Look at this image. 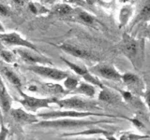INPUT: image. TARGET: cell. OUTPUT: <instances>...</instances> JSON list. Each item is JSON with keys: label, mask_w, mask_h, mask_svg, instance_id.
Masks as SVG:
<instances>
[{"label": "cell", "mask_w": 150, "mask_h": 140, "mask_svg": "<svg viewBox=\"0 0 150 140\" xmlns=\"http://www.w3.org/2000/svg\"><path fill=\"white\" fill-rule=\"evenodd\" d=\"M17 54L8 50H0V58L7 64H14L17 60Z\"/></svg>", "instance_id": "603a6c76"}, {"label": "cell", "mask_w": 150, "mask_h": 140, "mask_svg": "<svg viewBox=\"0 0 150 140\" xmlns=\"http://www.w3.org/2000/svg\"><path fill=\"white\" fill-rule=\"evenodd\" d=\"M104 123H112V120H84V118H60L53 120H40L38 123L32 125L36 128L40 129H73Z\"/></svg>", "instance_id": "6da1fadb"}, {"label": "cell", "mask_w": 150, "mask_h": 140, "mask_svg": "<svg viewBox=\"0 0 150 140\" xmlns=\"http://www.w3.org/2000/svg\"><path fill=\"white\" fill-rule=\"evenodd\" d=\"M79 79L74 78L72 76H68L65 79H63V86L67 91H69V92H71L75 88L78 86L79 84Z\"/></svg>", "instance_id": "cb8c5ba5"}, {"label": "cell", "mask_w": 150, "mask_h": 140, "mask_svg": "<svg viewBox=\"0 0 150 140\" xmlns=\"http://www.w3.org/2000/svg\"><path fill=\"white\" fill-rule=\"evenodd\" d=\"M132 7L130 5H126L121 8L119 13V23L120 27H123L127 25V23L129 21V19L132 15Z\"/></svg>", "instance_id": "44dd1931"}, {"label": "cell", "mask_w": 150, "mask_h": 140, "mask_svg": "<svg viewBox=\"0 0 150 140\" xmlns=\"http://www.w3.org/2000/svg\"><path fill=\"white\" fill-rule=\"evenodd\" d=\"M148 38L150 40V28H149V30H148Z\"/></svg>", "instance_id": "e575fe53"}, {"label": "cell", "mask_w": 150, "mask_h": 140, "mask_svg": "<svg viewBox=\"0 0 150 140\" xmlns=\"http://www.w3.org/2000/svg\"><path fill=\"white\" fill-rule=\"evenodd\" d=\"M13 98L8 92L7 87L0 77V107L4 113H8L12 107Z\"/></svg>", "instance_id": "2e32d148"}, {"label": "cell", "mask_w": 150, "mask_h": 140, "mask_svg": "<svg viewBox=\"0 0 150 140\" xmlns=\"http://www.w3.org/2000/svg\"><path fill=\"white\" fill-rule=\"evenodd\" d=\"M18 91L20 92L22 98L17 99V102L20 103L23 108L30 112H37L40 108H47V107L50 106V105L55 104V101L57 99L56 97H35L32 95H28L27 93H25L21 89Z\"/></svg>", "instance_id": "5b68a950"}, {"label": "cell", "mask_w": 150, "mask_h": 140, "mask_svg": "<svg viewBox=\"0 0 150 140\" xmlns=\"http://www.w3.org/2000/svg\"><path fill=\"white\" fill-rule=\"evenodd\" d=\"M122 80L130 91L137 93H141L144 91V83L137 75L126 73L122 76Z\"/></svg>", "instance_id": "5bb4252c"}, {"label": "cell", "mask_w": 150, "mask_h": 140, "mask_svg": "<svg viewBox=\"0 0 150 140\" xmlns=\"http://www.w3.org/2000/svg\"><path fill=\"white\" fill-rule=\"evenodd\" d=\"M15 52L23 62L29 64H48L53 65L54 63L49 57L43 55L40 50H35L28 48H23V47H17L14 49Z\"/></svg>", "instance_id": "52a82bcc"}, {"label": "cell", "mask_w": 150, "mask_h": 140, "mask_svg": "<svg viewBox=\"0 0 150 140\" xmlns=\"http://www.w3.org/2000/svg\"><path fill=\"white\" fill-rule=\"evenodd\" d=\"M144 101H145V104H146L148 109H149V112H150V90L145 93L144 95Z\"/></svg>", "instance_id": "f546056e"}, {"label": "cell", "mask_w": 150, "mask_h": 140, "mask_svg": "<svg viewBox=\"0 0 150 140\" xmlns=\"http://www.w3.org/2000/svg\"><path fill=\"white\" fill-rule=\"evenodd\" d=\"M60 58L69 67V69H71L75 74L78 75V76L82 77L86 82L91 83V84H93V85L98 86L101 89L104 88V86H103L102 83L98 80V78L95 76V75H93L90 71H89V69H87L86 66H83V65H80V64H77L75 63L70 62V61H69L68 59H66L64 57H60Z\"/></svg>", "instance_id": "30bf717a"}, {"label": "cell", "mask_w": 150, "mask_h": 140, "mask_svg": "<svg viewBox=\"0 0 150 140\" xmlns=\"http://www.w3.org/2000/svg\"><path fill=\"white\" fill-rule=\"evenodd\" d=\"M0 32H5V29H4V27H3L1 22H0Z\"/></svg>", "instance_id": "d6a6232c"}, {"label": "cell", "mask_w": 150, "mask_h": 140, "mask_svg": "<svg viewBox=\"0 0 150 140\" xmlns=\"http://www.w3.org/2000/svg\"><path fill=\"white\" fill-rule=\"evenodd\" d=\"M73 9L68 3H56L51 9V13L59 17H69L72 14Z\"/></svg>", "instance_id": "d6986e66"}, {"label": "cell", "mask_w": 150, "mask_h": 140, "mask_svg": "<svg viewBox=\"0 0 150 140\" xmlns=\"http://www.w3.org/2000/svg\"><path fill=\"white\" fill-rule=\"evenodd\" d=\"M55 105H57L60 108L62 109H71V110H78V111H93L100 109V106L97 103L84 100L80 96H71L67 98H62V99H56Z\"/></svg>", "instance_id": "277c9868"}, {"label": "cell", "mask_w": 150, "mask_h": 140, "mask_svg": "<svg viewBox=\"0 0 150 140\" xmlns=\"http://www.w3.org/2000/svg\"><path fill=\"white\" fill-rule=\"evenodd\" d=\"M59 1V0H40V2L43 5H54Z\"/></svg>", "instance_id": "4dcf8cb0"}, {"label": "cell", "mask_w": 150, "mask_h": 140, "mask_svg": "<svg viewBox=\"0 0 150 140\" xmlns=\"http://www.w3.org/2000/svg\"><path fill=\"white\" fill-rule=\"evenodd\" d=\"M89 71L93 75H95L96 77H100L102 78L110 79V80L114 81L122 80V75H120L119 72L115 68L114 65H112L111 64H98L89 68Z\"/></svg>", "instance_id": "9c48e42d"}, {"label": "cell", "mask_w": 150, "mask_h": 140, "mask_svg": "<svg viewBox=\"0 0 150 140\" xmlns=\"http://www.w3.org/2000/svg\"><path fill=\"white\" fill-rule=\"evenodd\" d=\"M9 134L8 129L5 126L3 123L1 124V129H0V140H5L7 139Z\"/></svg>", "instance_id": "4316f807"}, {"label": "cell", "mask_w": 150, "mask_h": 140, "mask_svg": "<svg viewBox=\"0 0 150 140\" xmlns=\"http://www.w3.org/2000/svg\"><path fill=\"white\" fill-rule=\"evenodd\" d=\"M0 41L4 45L9 47H23L35 50H39L36 45L31 41L23 37L17 32H0Z\"/></svg>", "instance_id": "ba28073f"}, {"label": "cell", "mask_w": 150, "mask_h": 140, "mask_svg": "<svg viewBox=\"0 0 150 140\" xmlns=\"http://www.w3.org/2000/svg\"><path fill=\"white\" fill-rule=\"evenodd\" d=\"M104 134L107 136L108 139H110L112 136V134L104 131L102 129H88L86 131H82V132H77V133H69V134H64L62 136H78V135H92V134Z\"/></svg>", "instance_id": "ffe728a7"}, {"label": "cell", "mask_w": 150, "mask_h": 140, "mask_svg": "<svg viewBox=\"0 0 150 140\" xmlns=\"http://www.w3.org/2000/svg\"><path fill=\"white\" fill-rule=\"evenodd\" d=\"M150 137L148 135H138V134H126L122 135L120 139H132V140H141V139H149Z\"/></svg>", "instance_id": "484cf974"}, {"label": "cell", "mask_w": 150, "mask_h": 140, "mask_svg": "<svg viewBox=\"0 0 150 140\" xmlns=\"http://www.w3.org/2000/svg\"><path fill=\"white\" fill-rule=\"evenodd\" d=\"M0 14L3 16H7L9 14V8L5 5H0Z\"/></svg>", "instance_id": "83f0119b"}, {"label": "cell", "mask_w": 150, "mask_h": 140, "mask_svg": "<svg viewBox=\"0 0 150 140\" xmlns=\"http://www.w3.org/2000/svg\"><path fill=\"white\" fill-rule=\"evenodd\" d=\"M70 16H72L75 21L82 23L83 25L95 26L97 23V20L95 19V17L91 15L89 12L83 10V9H81V8L73 9V12Z\"/></svg>", "instance_id": "9a60e30c"}, {"label": "cell", "mask_w": 150, "mask_h": 140, "mask_svg": "<svg viewBox=\"0 0 150 140\" xmlns=\"http://www.w3.org/2000/svg\"><path fill=\"white\" fill-rule=\"evenodd\" d=\"M1 63H2V59L0 58V65H1Z\"/></svg>", "instance_id": "d590c367"}, {"label": "cell", "mask_w": 150, "mask_h": 140, "mask_svg": "<svg viewBox=\"0 0 150 140\" xmlns=\"http://www.w3.org/2000/svg\"><path fill=\"white\" fill-rule=\"evenodd\" d=\"M98 99L104 102H108V103H114L116 101V97L111 91L107 90L104 87L101 89V92H100V94H98Z\"/></svg>", "instance_id": "d4e9b609"}, {"label": "cell", "mask_w": 150, "mask_h": 140, "mask_svg": "<svg viewBox=\"0 0 150 140\" xmlns=\"http://www.w3.org/2000/svg\"><path fill=\"white\" fill-rule=\"evenodd\" d=\"M71 92L87 96L89 98H93L96 94V89H95V85H93L91 83L79 82L78 86L75 88Z\"/></svg>", "instance_id": "ac0fdd59"}, {"label": "cell", "mask_w": 150, "mask_h": 140, "mask_svg": "<svg viewBox=\"0 0 150 140\" xmlns=\"http://www.w3.org/2000/svg\"><path fill=\"white\" fill-rule=\"evenodd\" d=\"M0 74L7 79V80L15 87L17 90H20L22 87V80L18 74L13 71L12 68L7 65H0Z\"/></svg>", "instance_id": "e0dca14e"}, {"label": "cell", "mask_w": 150, "mask_h": 140, "mask_svg": "<svg viewBox=\"0 0 150 140\" xmlns=\"http://www.w3.org/2000/svg\"><path fill=\"white\" fill-rule=\"evenodd\" d=\"M9 114L12 117V119L20 124H34L38 123L40 119L37 114H31L29 112L25 111L23 107H17L14 108L11 107L9 110Z\"/></svg>", "instance_id": "7c38bea8"}, {"label": "cell", "mask_w": 150, "mask_h": 140, "mask_svg": "<svg viewBox=\"0 0 150 140\" xmlns=\"http://www.w3.org/2000/svg\"><path fill=\"white\" fill-rule=\"evenodd\" d=\"M150 20V0H143L141 2L137 13L131 22L130 29L139 23L148 22Z\"/></svg>", "instance_id": "4fadbf2b"}, {"label": "cell", "mask_w": 150, "mask_h": 140, "mask_svg": "<svg viewBox=\"0 0 150 140\" xmlns=\"http://www.w3.org/2000/svg\"><path fill=\"white\" fill-rule=\"evenodd\" d=\"M28 8L31 12H33L36 15H44V14H49L51 11L47 8L42 3L37 2H29L28 3Z\"/></svg>", "instance_id": "7402d4cb"}, {"label": "cell", "mask_w": 150, "mask_h": 140, "mask_svg": "<svg viewBox=\"0 0 150 140\" xmlns=\"http://www.w3.org/2000/svg\"><path fill=\"white\" fill-rule=\"evenodd\" d=\"M119 49L126 57L130 61L134 67H141L144 60V39H136L125 33L123 34L122 40L119 44Z\"/></svg>", "instance_id": "7a4b0ae2"}, {"label": "cell", "mask_w": 150, "mask_h": 140, "mask_svg": "<svg viewBox=\"0 0 150 140\" xmlns=\"http://www.w3.org/2000/svg\"><path fill=\"white\" fill-rule=\"evenodd\" d=\"M58 49H60L65 53H68L74 57H77L80 59H86V60H97V56L94 55L91 51L74 44L70 43H61L56 45Z\"/></svg>", "instance_id": "8fae6325"}, {"label": "cell", "mask_w": 150, "mask_h": 140, "mask_svg": "<svg viewBox=\"0 0 150 140\" xmlns=\"http://www.w3.org/2000/svg\"><path fill=\"white\" fill-rule=\"evenodd\" d=\"M131 120V123H134V124H135L136 126H137L138 128H143V127H144L143 123H141V121L137 120H135V119H131V120Z\"/></svg>", "instance_id": "1f68e13d"}, {"label": "cell", "mask_w": 150, "mask_h": 140, "mask_svg": "<svg viewBox=\"0 0 150 140\" xmlns=\"http://www.w3.org/2000/svg\"><path fill=\"white\" fill-rule=\"evenodd\" d=\"M26 69L41 78L55 81H61L69 76L68 71L53 67L52 65L48 64H29L26 66Z\"/></svg>", "instance_id": "8992f818"}, {"label": "cell", "mask_w": 150, "mask_h": 140, "mask_svg": "<svg viewBox=\"0 0 150 140\" xmlns=\"http://www.w3.org/2000/svg\"><path fill=\"white\" fill-rule=\"evenodd\" d=\"M40 120H53V119H60V118H86V117H107L112 119H127L123 116H115L112 114H103V113H96L93 111H78L71 109H63V110H54L48 112H40L37 114Z\"/></svg>", "instance_id": "3957f363"}, {"label": "cell", "mask_w": 150, "mask_h": 140, "mask_svg": "<svg viewBox=\"0 0 150 140\" xmlns=\"http://www.w3.org/2000/svg\"><path fill=\"white\" fill-rule=\"evenodd\" d=\"M119 1H120L121 3H125V2H128L129 0H119Z\"/></svg>", "instance_id": "836d02e7"}, {"label": "cell", "mask_w": 150, "mask_h": 140, "mask_svg": "<svg viewBox=\"0 0 150 140\" xmlns=\"http://www.w3.org/2000/svg\"><path fill=\"white\" fill-rule=\"evenodd\" d=\"M120 92H121V94H122V96H123V98L125 100H127V101H129V100H131L132 99V94L129 92H123V91H120Z\"/></svg>", "instance_id": "f1b7e54d"}]
</instances>
